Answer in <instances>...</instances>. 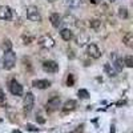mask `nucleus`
<instances>
[{"label": "nucleus", "mask_w": 133, "mask_h": 133, "mask_svg": "<svg viewBox=\"0 0 133 133\" xmlns=\"http://www.w3.org/2000/svg\"><path fill=\"white\" fill-rule=\"evenodd\" d=\"M2 64H3V69H5V71L12 69L16 64V53L14 51L4 52L3 59H2Z\"/></svg>", "instance_id": "nucleus-1"}, {"label": "nucleus", "mask_w": 133, "mask_h": 133, "mask_svg": "<svg viewBox=\"0 0 133 133\" xmlns=\"http://www.w3.org/2000/svg\"><path fill=\"white\" fill-rule=\"evenodd\" d=\"M25 15H27V19L33 21V23H40L41 21V15L39 12V9L33 5H28L25 8Z\"/></svg>", "instance_id": "nucleus-2"}, {"label": "nucleus", "mask_w": 133, "mask_h": 133, "mask_svg": "<svg viewBox=\"0 0 133 133\" xmlns=\"http://www.w3.org/2000/svg\"><path fill=\"white\" fill-rule=\"evenodd\" d=\"M87 55L92 59H98L100 56H101V51H100V48L97 47V44L91 43V44L87 45Z\"/></svg>", "instance_id": "nucleus-3"}, {"label": "nucleus", "mask_w": 133, "mask_h": 133, "mask_svg": "<svg viewBox=\"0 0 133 133\" xmlns=\"http://www.w3.org/2000/svg\"><path fill=\"white\" fill-rule=\"evenodd\" d=\"M23 104H24V110L25 112L32 110L33 105H35V96H33L32 92H27V95L24 96V100H23Z\"/></svg>", "instance_id": "nucleus-4"}, {"label": "nucleus", "mask_w": 133, "mask_h": 133, "mask_svg": "<svg viewBox=\"0 0 133 133\" xmlns=\"http://www.w3.org/2000/svg\"><path fill=\"white\" fill-rule=\"evenodd\" d=\"M43 69L44 72H48V73H56L59 71V64L53 60H47L43 63Z\"/></svg>", "instance_id": "nucleus-5"}, {"label": "nucleus", "mask_w": 133, "mask_h": 133, "mask_svg": "<svg viewBox=\"0 0 133 133\" xmlns=\"http://www.w3.org/2000/svg\"><path fill=\"white\" fill-rule=\"evenodd\" d=\"M37 41H39V45H41L43 48H52V47H55V40L49 35L40 36Z\"/></svg>", "instance_id": "nucleus-6"}, {"label": "nucleus", "mask_w": 133, "mask_h": 133, "mask_svg": "<svg viewBox=\"0 0 133 133\" xmlns=\"http://www.w3.org/2000/svg\"><path fill=\"white\" fill-rule=\"evenodd\" d=\"M45 107H47L48 112H53V110H56L60 107V97L59 96H52L51 98H48Z\"/></svg>", "instance_id": "nucleus-7"}, {"label": "nucleus", "mask_w": 133, "mask_h": 133, "mask_svg": "<svg viewBox=\"0 0 133 133\" xmlns=\"http://www.w3.org/2000/svg\"><path fill=\"white\" fill-rule=\"evenodd\" d=\"M110 59H112V66L115 68L116 72H121L124 68V64H123V60H121L118 56H117V53L116 52H112V55H110Z\"/></svg>", "instance_id": "nucleus-8"}, {"label": "nucleus", "mask_w": 133, "mask_h": 133, "mask_svg": "<svg viewBox=\"0 0 133 133\" xmlns=\"http://www.w3.org/2000/svg\"><path fill=\"white\" fill-rule=\"evenodd\" d=\"M9 91L14 96H21L23 95V85H20L16 80H12L9 84Z\"/></svg>", "instance_id": "nucleus-9"}, {"label": "nucleus", "mask_w": 133, "mask_h": 133, "mask_svg": "<svg viewBox=\"0 0 133 133\" xmlns=\"http://www.w3.org/2000/svg\"><path fill=\"white\" fill-rule=\"evenodd\" d=\"M0 19L2 20H11L12 19V9H11L8 5H3V7H0Z\"/></svg>", "instance_id": "nucleus-10"}, {"label": "nucleus", "mask_w": 133, "mask_h": 133, "mask_svg": "<svg viewBox=\"0 0 133 133\" xmlns=\"http://www.w3.org/2000/svg\"><path fill=\"white\" fill-rule=\"evenodd\" d=\"M75 41H76V44L79 47H84V45H87V44L89 43V36H88L87 33H84V32H80L79 35L76 36Z\"/></svg>", "instance_id": "nucleus-11"}, {"label": "nucleus", "mask_w": 133, "mask_h": 133, "mask_svg": "<svg viewBox=\"0 0 133 133\" xmlns=\"http://www.w3.org/2000/svg\"><path fill=\"white\" fill-rule=\"evenodd\" d=\"M32 85L35 88H37V89H47V88L51 87V81H48V80H33Z\"/></svg>", "instance_id": "nucleus-12"}, {"label": "nucleus", "mask_w": 133, "mask_h": 133, "mask_svg": "<svg viewBox=\"0 0 133 133\" xmlns=\"http://www.w3.org/2000/svg\"><path fill=\"white\" fill-rule=\"evenodd\" d=\"M49 21H51L52 27L59 28L60 24H61V17H60L59 14H51V16H49Z\"/></svg>", "instance_id": "nucleus-13"}, {"label": "nucleus", "mask_w": 133, "mask_h": 133, "mask_svg": "<svg viewBox=\"0 0 133 133\" xmlns=\"http://www.w3.org/2000/svg\"><path fill=\"white\" fill-rule=\"evenodd\" d=\"M89 25H91V28L95 32H100V31H101V28H103V21L98 20V19H93V20H91Z\"/></svg>", "instance_id": "nucleus-14"}, {"label": "nucleus", "mask_w": 133, "mask_h": 133, "mask_svg": "<svg viewBox=\"0 0 133 133\" xmlns=\"http://www.w3.org/2000/svg\"><path fill=\"white\" fill-rule=\"evenodd\" d=\"M123 43L129 48L133 47V35H132V32H127L125 35L123 36Z\"/></svg>", "instance_id": "nucleus-15"}, {"label": "nucleus", "mask_w": 133, "mask_h": 133, "mask_svg": "<svg viewBox=\"0 0 133 133\" xmlns=\"http://www.w3.org/2000/svg\"><path fill=\"white\" fill-rule=\"evenodd\" d=\"M75 108H76V101L75 100H66V101L64 103V105H63L64 112H71V110H73Z\"/></svg>", "instance_id": "nucleus-16"}, {"label": "nucleus", "mask_w": 133, "mask_h": 133, "mask_svg": "<svg viewBox=\"0 0 133 133\" xmlns=\"http://www.w3.org/2000/svg\"><path fill=\"white\" fill-rule=\"evenodd\" d=\"M104 71H105V73L109 76V77H115L116 76V71H115V68L112 66V64H109V63H105L104 64Z\"/></svg>", "instance_id": "nucleus-17"}, {"label": "nucleus", "mask_w": 133, "mask_h": 133, "mask_svg": "<svg viewBox=\"0 0 133 133\" xmlns=\"http://www.w3.org/2000/svg\"><path fill=\"white\" fill-rule=\"evenodd\" d=\"M60 35H61L63 40H65V41H69V40L73 37V33H72V31H71V29H68V28H64V29H61Z\"/></svg>", "instance_id": "nucleus-18"}, {"label": "nucleus", "mask_w": 133, "mask_h": 133, "mask_svg": "<svg viewBox=\"0 0 133 133\" xmlns=\"http://www.w3.org/2000/svg\"><path fill=\"white\" fill-rule=\"evenodd\" d=\"M2 49L4 52H9V51H12V41H11L9 39H5L2 44Z\"/></svg>", "instance_id": "nucleus-19"}, {"label": "nucleus", "mask_w": 133, "mask_h": 133, "mask_svg": "<svg viewBox=\"0 0 133 133\" xmlns=\"http://www.w3.org/2000/svg\"><path fill=\"white\" fill-rule=\"evenodd\" d=\"M21 41H23V44H25V45H29V44L33 41V36H31V35H23V36H21Z\"/></svg>", "instance_id": "nucleus-20"}, {"label": "nucleus", "mask_w": 133, "mask_h": 133, "mask_svg": "<svg viewBox=\"0 0 133 133\" xmlns=\"http://www.w3.org/2000/svg\"><path fill=\"white\" fill-rule=\"evenodd\" d=\"M118 16L121 19H128V9L125 7H120L118 8Z\"/></svg>", "instance_id": "nucleus-21"}, {"label": "nucleus", "mask_w": 133, "mask_h": 133, "mask_svg": "<svg viewBox=\"0 0 133 133\" xmlns=\"http://www.w3.org/2000/svg\"><path fill=\"white\" fill-rule=\"evenodd\" d=\"M124 64L128 66V68H132V66H133V57L130 56V55L125 56V59H124Z\"/></svg>", "instance_id": "nucleus-22"}, {"label": "nucleus", "mask_w": 133, "mask_h": 133, "mask_svg": "<svg viewBox=\"0 0 133 133\" xmlns=\"http://www.w3.org/2000/svg\"><path fill=\"white\" fill-rule=\"evenodd\" d=\"M77 96H79L80 98H88V97H89V92H88L87 89H79Z\"/></svg>", "instance_id": "nucleus-23"}, {"label": "nucleus", "mask_w": 133, "mask_h": 133, "mask_svg": "<svg viewBox=\"0 0 133 133\" xmlns=\"http://www.w3.org/2000/svg\"><path fill=\"white\" fill-rule=\"evenodd\" d=\"M66 85L68 87H73L75 85V76L73 75H68V77H66Z\"/></svg>", "instance_id": "nucleus-24"}, {"label": "nucleus", "mask_w": 133, "mask_h": 133, "mask_svg": "<svg viewBox=\"0 0 133 133\" xmlns=\"http://www.w3.org/2000/svg\"><path fill=\"white\" fill-rule=\"evenodd\" d=\"M65 4L69 7H77L80 4V0H65Z\"/></svg>", "instance_id": "nucleus-25"}, {"label": "nucleus", "mask_w": 133, "mask_h": 133, "mask_svg": "<svg viewBox=\"0 0 133 133\" xmlns=\"http://www.w3.org/2000/svg\"><path fill=\"white\" fill-rule=\"evenodd\" d=\"M5 104V97H4V92L0 89V105H4Z\"/></svg>", "instance_id": "nucleus-26"}, {"label": "nucleus", "mask_w": 133, "mask_h": 133, "mask_svg": "<svg viewBox=\"0 0 133 133\" xmlns=\"http://www.w3.org/2000/svg\"><path fill=\"white\" fill-rule=\"evenodd\" d=\"M36 120L39 121L40 124H44V123H45V118H43V116H40V115H39V116H36Z\"/></svg>", "instance_id": "nucleus-27"}, {"label": "nucleus", "mask_w": 133, "mask_h": 133, "mask_svg": "<svg viewBox=\"0 0 133 133\" xmlns=\"http://www.w3.org/2000/svg\"><path fill=\"white\" fill-rule=\"evenodd\" d=\"M27 128H28L29 130H37L35 127H33V125H31V124H28V125H27Z\"/></svg>", "instance_id": "nucleus-28"}, {"label": "nucleus", "mask_w": 133, "mask_h": 133, "mask_svg": "<svg viewBox=\"0 0 133 133\" xmlns=\"http://www.w3.org/2000/svg\"><path fill=\"white\" fill-rule=\"evenodd\" d=\"M110 133H115V127H110Z\"/></svg>", "instance_id": "nucleus-29"}, {"label": "nucleus", "mask_w": 133, "mask_h": 133, "mask_svg": "<svg viewBox=\"0 0 133 133\" xmlns=\"http://www.w3.org/2000/svg\"><path fill=\"white\" fill-rule=\"evenodd\" d=\"M89 2H91L92 4H96V3H97V0H89Z\"/></svg>", "instance_id": "nucleus-30"}, {"label": "nucleus", "mask_w": 133, "mask_h": 133, "mask_svg": "<svg viewBox=\"0 0 133 133\" xmlns=\"http://www.w3.org/2000/svg\"><path fill=\"white\" fill-rule=\"evenodd\" d=\"M47 2H49V3H55L56 0H47Z\"/></svg>", "instance_id": "nucleus-31"}, {"label": "nucleus", "mask_w": 133, "mask_h": 133, "mask_svg": "<svg viewBox=\"0 0 133 133\" xmlns=\"http://www.w3.org/2000/svg\"><path fill=\"white\" fill-rule=\"evenodd\" d=\"M108 2H110V3H113V2H116V0H108Z\"/></svg>", "instance_id": "nucleus-32"}]
</instances>
